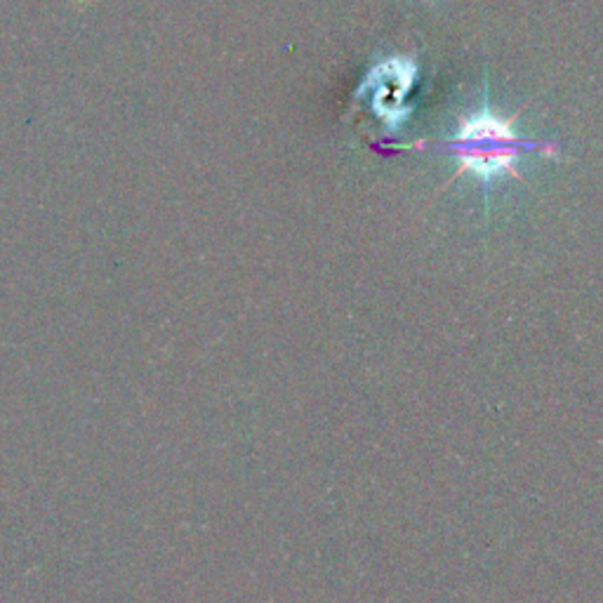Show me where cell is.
I'll list each match as a JSON object with an SVG mask.
<instances>
[{"label":"cell","mask_w":603,"mask_h":603,"mask_svg":"<svg viewBox=\"0 0 603 603\" xmlns=\"http://www.w3.org/2000/svg\"><path fill=\"white\" fill-rule=\"evenodd\" d=\"M437 149L458 163V171L452 179L469 173L481 182L485 208H489L491 191L497 182L507 177L522 179L518 161L528 151H540L542 156H561L557 142L522 138L514 128V119L507 121L500 113H495L489 102V86L483 88L481 109L464 116L458 130L443 142H439Z\"/></svg>","instance_id":"obj_1"}]
</instances>
